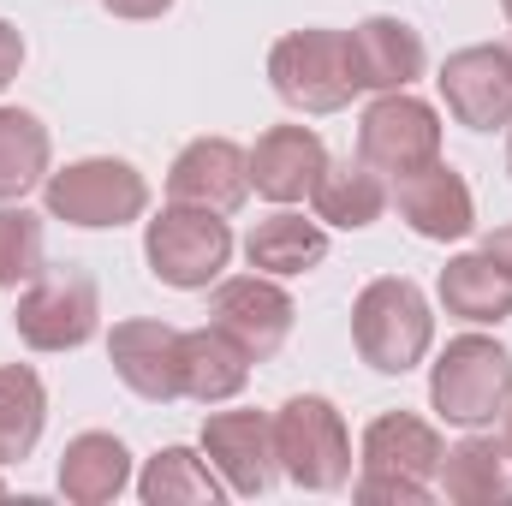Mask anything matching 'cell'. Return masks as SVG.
<instances>
[{
	"label": "cell",
	"mask_w": 512,
	"mask_h": 506,
	"mask_svg": "<svg viewBox=\"0 0 512 506\" xmlns=\"http://www.w3.org/2000/svg\"><path fill=\"white\" fill-rule=\"evenodd\" d=\"M137 495L149 506H215L221 501V483L209 477V465L191 447H167V453H155L143 465Z\"/></svg>",
	"instance_id": "26"
},
{
	"label": "cell",
	"mask_w": 512,
	"mask_h": 506,
	"mask_svg": "<svg viewBox=\"0 0 512 506\" xmlns=\"http://www.w3.org/2000/svg\"><path fill=\"white\" fill-rule=\"evenodd\" d=\"M310 203H316V221L358 233V227L382 221V209H387L382 173L364 167V161H328L322 179H316V191H310Z\"/></svg>",
	"instance_id": "20"
},
{
	"label": "cell",
	"mask_w": 512,
	"mask_h": 506,
	"mask_svg": "<svg viewBox=\"0 0 512 506\" xmlns=\"http://www.w3.org/2000/svg\"><path fill=\"white\" fill-rule=\"evenodd\" d=\"M102 6H108L114 18H161L173 0H102Z\"/></svg>",
	"instance_id": "31"
},
{
	"label": "cell",
	"mask_w": 512,
	"mask_h": 506,
	"mask_svg": "<svg viewBox=\"0 0 512 506\" xmlns=\"http://www.w3.org/2000/svg\"><path fill=\"white\" fill-rule=\"evenodd\" d=\"M42 423H48V393H42L36 370L6 364L0 370V465L30 459L42 441Z\"/></svg>",
	"instance_id": "25"
},
{
	"label": "cell",
	"mask_w": 512,
	"mask_h": 506,
	"mask_svg": "<svg viewBox=\"0 0 512 506\" xmlns=\"http://www.w3.org/2000/svg\"><path fill=\"white\" fill-rule=\"evenodd\" d=\"M429 405L459 429L495 423L512 405V352L501 340H483V334L447 340L441 364L429 370Z\"/></svg>",
	"instance_id": "2"
},
{
	"label": "cell",
	"mask_w": 512,
	"mask_h": 506,
	"mask_svg": "<svg viewBox=\"0 0 512 506\" xmlns=\"http://www.w3.org/2000/svg\"><path fill=\"white\" fill-rule=\"evenodd\" d=\"M358 161L376 167V173H393V179L441 161V120H435V108L405 96V90H387L382 102H370L364 120H358Z\"/></svg>",
	"instance_id": "8"
},
{
	"label": "cell",
	"mask_w": 512,
	"mask_h": 506,
	"mask_svg": "<svg viewBox=\"0 0 512 506\" xmlns=\"http://www.w3.org/2000/svg\"><path fill=\"white\" fill-rule=\"evenodd\" d=\"M441 96L453 108V120L471 131L512 126V48H459L441 66Z\"/></svg>",
	"instance_id": "10"
},
{
	"label": "cell",
	"mask_w": 512,
	"mask_h": 506,
	"mask_svg": "<svg viewBox=\"0 0 512 506\" xmlns=\"http://www.w3.org/2000/svg\"><path fill=\"white\" fill-rule=\"evenodd\" d=\"M358 501H370V506H423L429 501V483H411V477H376V471H364L358 477Z\"/></svg>",
	"instance_id": "28"
},
{
	"label": "cell",
	"mask_w": 512,
	"mask_h": 506,
	"mask_svg": "<svg viewBox=\"0 0 512 506\" xmlns=\"http://www.w3.org/2000/svg\"><path fill=\"white\" fill-rule=\"evenodd\" d=\"M507 459H512V405H507Z\"/></svg>",
	"instance_id": "32"
},
{
	"label": "cell",
	"mask_w": 512,
	"mask_h": 506,
	"mask_svg": "<svg viewBox=\"0 0 512 506\" xmlns=\"http://www.w3.org/2000/svg\"><path fill=\"white\" fill-rule=\"evenodd\" d=\"M507 173H512V137H507Z\"/></svg>",
	"instance_id": "33"
},
{
	"label": "cell",
	"mask_w": 512,
	"mask_h": 506,
	"mask_svg": "<svg viewBox=\"0 0 512 506\" xmlns=\"http://www.w3.org/2000/svg\"><path fill=\"white\" fill-rule=\"evenodd\" d=\"M42 197H48V215L66 227H126L149 209L143 173L131 161H114V155H90V161L48 173Z\"/></svg>",
	"instance_id": "6"
},
{
	"label": "cell",
	"mask_w": 512,
	"mask_h": 506,
	"mask_svg": "<svg viewBox=\"0 0 512 506\" xmlns=\"http://www.w3.org/2000/svg\"><path fill=\"white\" fill-rule=\"evenodd\" d=\"M274 453H280V471L298 489H316V495L322 489H340L352 477L346 423H340V411L322 393H292L274 411Z\"/></svg>",
	"instance_id": "4"
},
{
	"label": "cell",
	"mask_w": 512,
	"mask_h": 506,
	"mask_svg": "<svg viewBox=\"0 0 512 506\" xmlns=\"http://www.w3.org/2000/svg\"><path fill=\"white\" fill-rule=\"evenodd\" d=\"M322 167H328V149H322V137L310 126H274V131H262L251 149V185L268 203L310 197Z\"/></svg>",
	"instance_id": "16"
},
{
	"label": "cell",
	"mask_w": 512,
	"mask_h": 506,
	"mask_svg": "<svg viewBox=\"0 0 512 506\" xmlns=\"http://www.w3.org/2000/svg\"><path fill=\"white\" fill-rule=\"evenodd\" d=\"M203 453L221 471V483L233 495H268L280 477V453H274V423L262 411H215L203 423Z\"/></svg>",
	"instance_id": "11"
},
{
	"label": "cell",
	"mask_w": 512,
	"mask_h": 506,
	"mask_svg": "<svg viewBox=\"0 0 512 506\" xmlns=\"http://www.w3.org/2000/svg\"><path fill=\"white\" fill-rule=\"evenodd\" d=\"M48 262H42V221L18 203H6L0 209V292L6 286H30L36 274H42Z\"/></svg>",
	"instance_id": "27"
},
{
	"label": "cell",
	"mask_w": 512,
	"mask_h": 506,
	"mask_svg": "<svg viewBox=\"0 0 512 506\" xmlns=\"http://www.w3.org/2000/svg\"><path fill=\"white\" fill-rule=\"evenodd\" d=\"M483 256H489V262H495V268L512 280V227H495V233L483 239Z\"/></svg>",
	"instance_id": "30"
},
{
	"label": "cell",
	"mask_w": 512,
	"mask_h": 506,
	"mask_svg": "<svg viewBox=\"0 0 512 506\" xmlns=\"http://www.w3.org/2000/svg\"><path fill=\"white\" fill-rule=\"evenodd\" d=\"M441 304H447V316H465V322H507L512 316V280L483 251L453 256L441 268Z\"/></svg>",
	"instance_id": "22"
},
{
	"label": "cell",
	"mask_w": 512,
	"mask_h": 506,
	"mask_svg": "<svg viewBox=\"0 0 512 506\" xmlns=\"http://www.w3.org/2000/svg\"><path fill=\"white\" fill-rule=\"evenodd\" d=\"M245 256L262 274H310L328 256V233L316 221H304V215H268V221L251 227Z\"/></svg>",
	"instance_id": "23"
},
{
	"label": "cell",
	"mask_w": 512,
	"mask_h": 506,
	"mask_svg": "<svg viewBox=\"0 0 512 506\" xmlns=\"http://www.w3.org/2000/svg\"><path fill=\"white\" fill-rule=\"evenodd\" d=\"M441 459H447L441 435L411 411H387L364 429V471H376V477L429 483V477H441Z\"/></svg>",
	"instance_id": "17"
},
{
	"label": "cell",
	"mask_w": 512,
	"mask_h": 506,
	"mask_svg": "<svg viewBox=\"0 0 512 506\" xmlns=\"http://www.w3.org/2000/svg\"><path fill=\"white\" fill-rule=\"evenodd\" d=\"M48 179V126L24 108H0V203H24Z\"/></svg>",
	"instance_id": "24"
},
{
	"label": "cell",
	"mask_w": 512,
	"mask_h": 506,
	"mask_svg": "<svg viewBox=\"0 0 512 506\" xmlns=\"http://www.w3.org/2000/svg\"><path fill=\"white\" fill-rule=\"evenodd\" d=\"M501 6H507V24H512V0H501Z\"/></svg>",
	"instance_id": "34"
},
{
	"label": "cell",
	"mask_w": 512,
	"mask_h": 506,
	"mask_svg": "<svg viewBox=\"0 0 512 506\" xmlns=\"http://www.w3.org/2000/svg\"><path fill=\"white\" fill-rule=\"evenodd\" d=\"M0 501H6V483H0Z\"/></svg>",
	"instance_id": "35"
},
{
	"label": "cell",
	"mask_w": 512,
	"mask_h": 506,
	"mask_svg": "<svg viewBox=\"0 0 512 506\" xmlns=\"http://www.w3.org/2000/svg\"><path fill=\"white\" fill-rule=\"evenodd\" d=\"M268 84L298 114H340L352 102L346 30H292L268 48Z\"/></svg>",
	"instance_id": "3"
},
{
	"label": "cell",
	"mask_w": 512,
	"mask_h": 506,
	"mask_svg": "<svg viewBox=\"0 0 512 506\" xmlns=\"http://www.w3.org/2000/svg\"><path fill=\"white\" fill-rule=\"evenodd\" d=\"M167 191H173V203H197V209L233 215L245 203V191H251V155L233 137H197V143H185L173 155Z\"/></svg>",
	"instance_id": "12"
},
{
	"label": "cell",
	"mask_w": 512,
	"mask_h": 506,
	"mask_svg": "<svg viewBox=\"0 0 512 506\" xmlns=\"http://www.w3.org/2000/svg\"><path fill=\"white\" fill-rule=\"evenodd\" d=\"M108 364L126 381L137 399L167 405L185 399V376H179V328L167 322H120L108 334Z\"/></svg>",
	"instance_id": "13"
},
{
	"label": "cell",
	"mask_w": 512,
	"mask_h": 506,
	"mask_svg": "<svg viewBox=\"0 0 512 506\" xmlns=\"http://www.w3.org/2000/svg\"><path fill=\"white\" fill-rule=\"evenodd\" d=\"M96 316H102L96 280L78 274V268H60V274H36L30 280V292L12 310V328L36 352H78L96 334Z\"/></svg>",
	"instance_id": "7"
},
{
	"label": "cell",
	"mask_w": 512,
	"mask_h": 506,
	"mask_svg": "<svg viewBox=\"0 0 512 506\" xmlns=\"http://www.w3.org/2000/svg\"><path fill=\"white\" fill-rule=\"evenodd\" d=\"M143 256H149V274L161 286H179V292H197L209 286L227 256H233V233L215 209H197V203H167L149 227H143Z\"/></svg>",
	"instance_id": "5"
},
{
	"label": "cell",
	"mask_w": 512,
	"mask_h": 506,
	"mask_svg": "<svg viewBox=\"0 0 512 506\" xmlns=\"http://www.w3.org/2000/svg\"><path fill=\"white\" fill-rule=\"evenodd\" d=\"M18 66H24V36H18V24L0 18V90L18 78Z\"/></svg>",
	"instance_id": "29"
},
{
	"label": "cell",
	"mask_w": 512,
	"mask_h": 506,
	"mask_svg": "<svg viewBox=\"0 0 512 506\" xmlns=\"http://www.w3.org/2000/svg\"><path fill=\"white\" fill-rule=\"evenodd\" d=\"M346 66L358 90H405L411 78H423V36L405 18H364L358 30H346Z\"/></svg>",
	"instance_id": "14"
},
{
	"label": "cell",
	"mask_w": 512,
	"mask_h": 506,
	"mask_svg": "<svg viewBox=\"0 0 512 506\" xmlns=\"http://www.w3.org/2000/svg\"><path fill=\"white\" fill-rule=\"evenodd\" d=\"M292 298L274 286V280H262V274H239V280H221L215 286V298H209V322L251 358H274L280 346H286V334H292Z\"/></svg>",
	"instance_id": "9"
},
{
	"label": "cell",
	"mask_w": 512,
	"mask_h": 506,
	"mask_svg": "<svg viewBox=\"0 0 512 506\" xmlns=\"http://www.w3.org/2000/svg\"><path fill=\"white\" fill-rule=\"evenodd\" d=\"M126 483H131V453L120 435L90 429V435L66 441V453H60V495L66 501L102 506V501H114Z\"/></svg>",
	"instance_id": "18"
},
{
	"label": "cell",
	"mask_w": 512,
	"mask_h": 506,
	"mask_svg": "<svg viewBox=\"0 0 512 506\" xmlns=\"http://www.w3.org/2000/svg\"><path fill=\"white\" fill-rule=\"evenodd\" d=\"M399 215L417 239H465L477 227V209H471V185L447 167V161H429L417 173L399 179Z\"/></svg>",
	"instance_id": "15"
},
{
	"label": "cell",
	"mask_w": 512,
	"mask_h": 506,
	"mask_svg": "<svg viewBox=\"0 0 512 506\" xmlns=\"http://www.w3.org/2000/svg\"><path fill=\"white\" fill-rule=\"evenodd\" d=\"M441 483H447V501H459V506H507L512 501L507 447H495L489 435L459 441L441 459Z\"/></svg>",
	"instance_id": "21"
},
{
	"label": "cell",
	"mask_w": 512,
	"mask_h": 506,
	"mask_svg": "<svg viewBox=\"0 0 512 506\" xmlns=\"http://www.w3.org/2000/svg\"><path fill=\"white\" fill-rule=\"evenodd\" d=\"M179 376H185V399H197V405H221V399H233L245 376H251V358L209 322V328H191V334H179Z\"/></svg>",
	"instance_id": "19"
},
{
	"label": "cell",
	"mask_w": 512,
	"mask_h": 506,
	"mask_svg": "<svg viewBox=\"0 0 512 506\" xmlns=\"http://www.w3.org/2000/svg\"><path fill=\"white\" fill-rule=\"evenodd\" d=\"M352 340H358V358L382 376L417 370L435 340V316H429V298L417 292V280H405V274L370 280L352 304Z\"/></svg>",
	"instance_id": "1"
}]
</instances>
